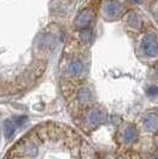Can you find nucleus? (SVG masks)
<instances>
[{
	"mask_svg": "<svg viewBox=\"0 0 158 159\" xmlns=\"http://www.w3.org/2000/svg\"><path fill=\"white\" fill-rule=\"evenodd\" d=\"M142 50L147 57H156L158 55V42L155 36L146 34L142 40Z\"/></svg>",
	"mask_w": 158,
	"mask_h": 159,
	"instance_id": "1",
	"label": "nucleus"
},
{
	"mask_svg": "<svg viewBox=\"0 0 158 159\" xmlns=\"http://www.w3.org/2000/svg\"><path fill=\"white\" fill-rule=\"evenodd\" d=\"M104 13L107 18L115 19V18L120 17L123 13V6L117 1H109L106 4L105 8H104Z\"/></svg>",
	"mask_w": 158,
	"mask_h": 159,
	"instance_id": "2",
	"label": "nucleus"
},
{
	"mask_svg": "<svg viewBox=\"0 0 158 159\" xmlns=\"http://www.w3.org/2000/svg\"><path fill=\"white\" fill-rule=\"evenodd\" d=\"M87 120L92 126H96L105 120V114L101 112V109H99V108H93L88 114Z\"/></svg>",
	"mask_w": 158,
	"mask_h": 159,
	"instance_id": "3",
	"label": "nucleus"
},
{
	"mask_svg": "<svg viewBox=\"0 0 158 159\" xmlns=\"http://www.w3.org/2000/svg\"><path fill=\"white\" fill-rule=\"evenodd\" d=\"M91 23V13L89 11H82L81 13L77 16V18L75 20V26L81 30H85L88 27Z\"/></svg>",
	"mask_w": 158,
	"mask_h": 159,
	"instance_id": "4",
	"label": "nucleus"
},
{
	"mask_svg": "<svg viewBox=\"0 0 158 159\" xmlns=\"http://www.w3.org/2000/svg\"><path fill=\"white\" fill-rule=\"evenodd\" d=\"M144 126L149 131H156L158 128V118L155 114H147L144 118Z\"/></svg>",
	"mask_w": 158,
	"mask_h": 159,
	"instance_id": "5",
	"label": "nucleus"
},
{
	"mask_svg": "<svg viewBox=\"0 0 158 159\" xmlns=\"http://www.w3.org/2000/svg\"><path fill=\"white\" fill-rule=\"evenodd\" d=\"M16 127L17 125L14 124L13 119H8L4 122V134L6 137V139H11L14 135V132H16Z\"/></svg>",
	"mask_w": 158,
	"mask_h": 159,
	"instance_id": "6",
	"label": "nucleus"
},
{
	"mask_svg": "<svg viewBox=\"0 0 158 159\" xmlns=\"http://www.w3.org/2000/svg\"><path fill=\"white\" fill-rule=\"evenodd\" d=\"M82 70H83V64L77 60L72 61L69 66H68V71H69V74L72 75V76L80 75V74L82 73Z\"/></svg>",
	"mask_w": 158,
	"mask_h": 159,
	"instance_id": "7",
	"label": "nucleus"
},
{
	"mask_svg": "<svg viewBox=\"0 0 158 159\" xmlns=\"http://www.w3.org/2000/svg\"><path fill=\"white\" fill-rule=\"evenodd\" d=\"M137 138H138L137 129H136L134 127H132V126H130L127 129H126L125 133H124V137H123L124 141H125V143H127V144H131V143H133V141H136V140H137Z\"/></svg>",
	"mask_w": 158,
	"mask_h": 159,
	"instance_id": "8",
	"label": "nucleus"
},
{
	"mask_svg": "<svg viewBox=\"0 0 158 159\" xmlns=\"http://www.w3.org/2000/svg\"><path fill=\"white\" fill-rule=\"evenodd\" d=\"M79 100H80V102H82V103H87V102L91 100V93H89V90H88V89H82V90L80 92Z\"/></svg>",
	"mask_w": 158,
	"mask_h": 159,
	"instance_id": "9",
	"label": "nucleus"
},
{
	"mask_svg": "<svg viewBox=\"0 0 158 159\" xmlns=\"http://www.w3.org/2000/svg\"><path fill=\"white\" fill-rule=\"evenodd\" d=\"M146 93L149 96H156V95H158V88L156 86H150L147 88Z\"/></svg>",
	"mask_w": 158,
	"mask_h": 159,
	"instance_id": "10",
	"label": "nucleus"
},
{
	"mask_svg": "<svg viewBox=\"0 0 158 159\" xmlns=\"http://www.w3.org/2000/svg\"><path fill=\"white\" fill-rule=\"evenodd\" d=\"M81 37H82V40H85V42H88V40L91 39V31H89L88 29H85V30H82V31H81Z\"/></svg>",
	"mask_w": 158,
	"mask_h": 159,
	"instance_id": "11",
	"label": "nucleus"
},
{
	"mask_svg": "<svg viewBox=\"0 0 158 159\" xmlns=\"http://www.w3.org/2000/svg\"><path fill=\"white\" fill-rule=\"evenodd\" d=\"M26 116H16V118H13V121L17 126H21V125H24V122L26 121Z\"/></svg>",
	"mask_w": 158,
	"mask_h": 159,
	"instance_id": "12",
	"label": "nucleus"
},
{
	"mask_svg": "<svg viewBox=\"0 0 158 159\" xmlns=\"http://www.w3.org/2000/svg\"><path fill=\"white\" fill-rule=\"evenodd\" d=\"M128 23L131 24L132 26H134V27H137V26L140 25V21H139V19L137 18V16H136V14H132L131 19L128 20Z\"/></svg>",
	"mask_w": 158,
	"mask_h": 159,
	"instance_id": "13",
	"label": "nucleus"
},
{
	"mask_svg": "<svg viewBox=\"0 0 158 159\" xmlns=\"http://www.w3.org/2000/svg\"><path fill=\"white\" fill-rule=\"evenodd\" d=\"M153 159H158V158H153Z\"/></svg>",
	"mask_w": 158,
	"mask_h": 159,
	"instance_id": "14",
	"label": "nucleus"
},
{
	"mask_svg": "<svg viewBox=\"0 0 158 159\" xmlns=\"http://www.w3.org/2000/svg\"><path fill=\"white\" fill-rule=\"evenodd\" d=\"M157 18H158V13H157Z\"/></svg>",
	"mask_w": 158,
	"mask_h": 159,
	"instance_id": "15",
	"label": "nucleus"
}]
</instances>
